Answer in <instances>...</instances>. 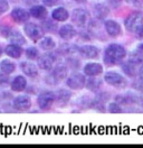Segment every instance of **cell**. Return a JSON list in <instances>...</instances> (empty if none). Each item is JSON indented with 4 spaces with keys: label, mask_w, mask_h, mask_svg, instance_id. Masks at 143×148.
<instances>
[{
    "label": "cell",
    "mask_w": 143,
    "mask_h": 148,
    "mask_svg": "<svg viewBox=\"0 0 143 148\" xmlns=\"http://www.w3.org/2000/svg\"><path fill=\"white\" fill-rule=\"evenodd\" d=\"M126 57V49L120 44H111L104 53V62L106 65L113 66L123 62Z\"/></svg>",
    "instance_id": "1"
},
{
    "label": "cell",
    "mask_w": 143,
    "mask_h": 148,
    "mask_svg": "<svg viewBox=\"0 0 143 148\" xmlns=\"http://www.w3.org/2000/svg\"><path fill=\"white\" fill-rule=\"evenodd\" d=\"M72 20L73 23L80 28H87L92 23L91 15L86 9L76 8L72 12Z\"/></svg>",
    "instance_id": "2"
},
{
    "label": "cell",
    "mask_w": 143,
    "mask_h": 148,
    "mask_svg": "<svg viewBox=\"0 0 143 148\" xmlns=\"http://www.w3.org/2000/svg\"><path fill=\"white\" fill-rule=\"evenodd\" d=\"M142 25H143V14L141 11H134L132 14H130L124 20L125 28L129 32H131V33H135Z\"/></svg>",
    "instance_id": "3"
},
{
    "label": "cell",
    "mask_w": 143,
    "mask_h": 148,
    "mask_svg": "<svg viewBox=\"0 0 143 148\" xmlns=\"http://www.w3.org/2000/svg\"><path fill=\"white\" fill-rule=\"evenodd\" d=\"M67 74H68V69L64 65H59L55 67L53 72L46 77V82L50 85H56L62 82L63 80H65L67 77Z\"/></svg>",
    "instance_id": "4"
},
{
    "label": "cell",
    "mask_w": 143,
    "mask_h": 148,
    "mask_svg": "<svg viewBox=\"0 0 143 148\" xmlns=\"http://www.w3.org/2000/svg\"><path fill=\"white\" fill-rule=\"evenodd\" d=\"M104 81L107 84H110L111 86L116 88V89H124L127 85L126 82V79H125L123 75H121L120 73H116V72H107L104 75Z\"/></svg>",
    "instance_id": "5"
},
{
    "label": "cell",
    "mask_w": 143,
    "mask_h": 148,
    "mask_svg": "<svg viewBox=\"0 0 143 148\" xmlns=\"http://www.w3.org/2000/svg\"><path fill=\"white\" fill-rule=\"evenodd\" d=\"M24 30L27 36L34 42H38L42 37H44V29L34 23H27L24 27Z\"/></svg>",
    "instance_id": "6"
},
{
    "label": "cell",
    "mask_w": 143,
    "mask_h": 148,
    "mask_svg": "<svg viewBox=\"0 0 143 148\" xmlns=\"http://www.w3.org/2000/svg\"><path fill=\"white\" fill-rule=\"evenodd\" d=\"M85 82H86V77L84 74L80 73H74L69 75L66 80V84L67 86L72 89V90H82L85 86Z\"/></svg>",
    "instance_id": "7"
},
{
    "label": "cell",
    "mask_w": 143,
    "mask_h": 148,
    "mask_svg": "<svg viewBox=\"0 0 143 148\" xmlns=\"http://www.w3.org/2000/svg\"><path fill=\"white\" fill-rule=\"evenodd\" d=\"M54 102H55V93L50 92V91H45V92L40 93L37 99V103H38L39 108L43 110L50 109Z\"/></svg>",
    "instance_id": "8"
},
{
    "label": "cell",
    "mask_w": 143,
    "mask_h": 148,
    "mask_svg": "<svg viewBox=\"0 0 143 148\" xmlns=\"http://www.w3.org/2000/svg\"><path fill=\"white\" fill-rule=\"evenodd\" d=\"M38 67L44 71H50L53 69L54 63H55V56L52 54H44L42 56H38L37 58Z\"/></svg>",
    "instance_id": "9"
},
{
    "label": "cell",
    "mask_w": 143,
    "mask_h": 148,
    "mask_svg": "<svg viewBox=\"0 0 143 148\" xmlns=\"http://www.w3.org/2000/svg\"><path fill=\"white\" fill-rule=\"evenodd\" d=\"M78 53L82 57L84 58H89V60H94L98 57V51L97 47L93 46V45H84L82 47H78Z\"/></svg>",
    "instance_id": "10"
},
{
    "label": "cell",
    "mask_w": 143,
    "mask_h": 148,
    "mask_svg": "<svg viewBox=\"0 0 143 148\" xmlns=\"http://www.w3.org/2000/svg\"><path fill=\"white\" fill-rule=\"evenodd\" d=\"M104 27H105L107 34L112 37H118L122 34V28L120 26V24L114 21V20H111V19L105 20Z\"/></svg>",
    "instance_id": "11"
},
{
    "label": "cell",
    "mask_w": 143,
    "mask_h": 148,
    "mask_svg": "<svg viewBox=\"0 0 143 148\" xmlns=\"http://www.w3.org/2000/svg\"><path fill=\"white\" fill-rule=\"evenodd\" d=\"M3 37H7L9 40L12 44H17V45H22L26 43L25 37L22 36V34L18 30H12V29H8L3 33Z\"/></svg>",
    "instance_id": "12"
},
{
    "label": "cell",
    "mask_w": 143,
    "mask_h": 148,
    "mask_svg": "<svg viewBox=\"0 0 143 148\" xmlns=\"http://www.w3.org/2000/svg\"><path fill=\"white\" fill-rule=\"evenodd\" d=\"M14 106L19 111L28 110L31 107V99L28 95H18L14 100Z\"/></svg>",
    "instance_id": "13"
},
{
    "label": "cell",
    "mask_w": 143,
    "mask_h": 148,
    "mask_svg": "<svg viewBox=\"0 0 143 148\" xmlns=\"http://www.w3.org/2000/svg\"><path fill=\"white\" fill-rule=\"evenodd\" d=\"M11 18L18 24H22V23L28 21V19L30 18V15L27 10L22 8H15L11 11Z\"/></svg>",
    "instance_id": "14"
},
{
    "label": "cell",
    "mask_w": 143,
    "mask_h": 148,
    "mask_svg": "<svg viewBox=\"0 0 143 148\" xmlns=\"http://www.w3.org/2000/svg\"><path fill=\"white\" fill-rule=\"evenodd\" d=\"M58 34H59L61 38H63V39L71 40V39H73L74 37L77 35V32H76V29L73 27L72 25L67 24V25H64V26H62V27L59 28Z\"/></svg>",
    "instance_id": "15"
},
{
    "label": "cell",
    "mask_w": 143,
    "mask_h": 148,
    "mask_svg": "<svg viewBox=\"0 0 143 148\" xmlns=\"http://www.w3.org/2000/svg\"><path fill=\"white\" fill-rule=\"evenodd\" d=\"M84 73L87 76H98L103 73V66L98 63H87L84 66Z\"/></svg>",
    "instance_id": "16"
},
{
    "label": "cell",
    "mask_w": 143,
    "mask_h": 148,
    "mask_svg": "<svg viewBox=\"0 0 143 148\" xmlns=\"http://www.w3.org/2000/svg\"><path fill=\"white\" fill-rule=\"evenodd\" d=\"M27 86V80L22 75H18L16 76L12 82H11V90L15 92H21L26 89Z\"/></svg>",
    "instance_id": "17"
},
{
    "label": "cell",
    "mask_w": 143,
    "mask_h": 148,
    "mask_svg": "<svg viewBox=\"0 0 143 148\" xmlns=\"http://www.w3.org/2000/svg\"><path fill=\"white\" fill-rule=\"evenodd\" d=\"M22 48L17 45V44H9L5 47V53L9 56V57H12V58H19L20 56L22 55Z\"/></svg>",
    "instance_id": "18"
},
{
    "label": "cell",
    "mask_w": 143,
    "mask_h": 148,
    "mask_svg": "<svg viewBox=\"0 0 143 148\" xmlns=\"http://www.w3.org/2000/svg\"><path fill=\"white\" fill-rule=\"evenodd\" d=\"M20 69L24 73L29 77H36L38 75V69L35 64L29 63V62H22L20 64Z\"/></svg>",
    "instance_id": "19"
},
{
    "label": "cell",
    "mask_w": 143,
    "mask_h": 148,
    "mask_svg": "<svg viewBox=\"0 0 143 148\" xmlns=\"http://www.w3.org/2000/svg\"><path fill=\"white\" fill-rule=\"evenodd\" d=\"M52 17L56 21H66L69 18V12L64 7H58L54 9V11L52 12Z\"/></svg>",
    "instance_id": "20"
},
{
    "label": "cell",
    "mask_w": 143,
    "mask_h": 148,
    "mask_svg": "<svg viewBox=\"0 0 143 148\" xmlns=\"http://www.w3.org/2000/svg\"><path fill=\"white\" fill-rule=\"evenodd\" d=\"M71 92L67 90H59L58 92L55 94V101L57 102L58 106H65L71 100Z\"/></svg>",
    "instance_id": "21"
},
{
    "label": "cell",
    "mask_w": 143,
    "mask_h": 148,
    "mask_svg": "<svg viewBox=\"0 0 143 148\" xmlns=\"http://www.w3.org/2000/svg\"><path fill=\"white\" fill-rule=\"evenodd\" d=\"M29 15L34 18L37 19H44L47 16V9L45 8L44 6H40V5H36L33 6L30 10H29Z\"/></svg>",
    "instance_id": "22"
},
{
    "label": "cell",
    "mask_w": 143,
    "mask_h": 148,
    "mask_svg": "<svg viewBox=\"0 0 143 148\" xmlns=\"http://www.w3.org/2000/svg\"><path fill=\"white\" fill-rule=\"evenodd\" d=\"M94 15L97 19L103 20L110 15V9L107 6L103 5V3H97L94 6Z\"/></svg>",
    "instance_id": "23"
},
{
    "label": "cell",
    "mask_w": 143,
    "mask_h": 148,
    "mask_svg": "<svg viewBox=\"0 0 143 148\" xmlns=\"http://www.w3.org/2000/svg\"><path fill=\"white\" fill-rule=\"evenodd\" d=\"M85 86L89 89V91L96 92L102 86V80L97 79L96 76H89V79L86 80V82H85Z\"/></svg>",
    "instance_id": "24"
},
{
    "label": "cell",
    "mask_w": 143,
    "mask_h": 148,
    "mask_svg": "<svg viewBox=\"0 0 143 148\" xmlns=\"http://www.w3.org/2000/svg\"><path fill=\"white\" fill-rule=\"evenodd\" d=\"M39 46L44 51H52L56 46V43L52 37H42L39 40Z\"/></svg>",
    "instance_id": "25"
},
{
    "label": "cell",
    "mask_w": 143,
    "mask_h": 148,
    "mask_svg": "<svg viewBox=\"0 0 143 148\" xmlns=\"http://www.w3.org/2000/svg\"><path fill=\"white\" fill-rule=\"evenodd\" d=\"M0 70H1L2 73L8 75V74H11L16 70V65L9 60H3V61L0 62Z\"/></svg>",
    "instance_id": "26"
},
{
    "label": "cell",
    "mask_w": 143,
    "mask_h": 148,
    "mask_svg": "<svg viewBox=\"0 0 143 148\" xmlns=\"http://www.w3.org/2000/svg\"><path fill=\"white\" fill-rule=\"evenodd\" d=\"M25 54H26V56L29 60H36L39 56V52H38V49L36 47H29V48L26 49Z\"/></svg>",
    "instance_id": "27"
},
{
    "label": "cell",
    "mask_w": 143,
    "mask_h": 148,
    "mask_svg": "<svg viewBox=\"0 0 143 148\" xmlns=\"http://www.w3.org/2000/svg\"><path fill=\"white\" fill-rule=\"evenodd\" d=\"M107 110L110 111L111 113H122L123 112V109L121 108V106L118 103H116V102L110 103L108 107H107Z\"/></svg>",
    "instance_id": "28"
},
{
    "label": "cell",
    "mask_w": 143,
    "mask_h": 148,
    "mask_svg": "<svg viewBox=\"0 0 143 148\" xmlns=\"http://www.w3.org/2000/svg\"><path fill=\"white\" fill-rule=\"evenodd\" d=\"M62 51L66 54H74L76 52H78V47L73 44H66L62 47Z\"/></svg>",
    "instance_id": "29"
},
{
    "label": "cell",
    "mask_w": 143,
    "mask_h": 148,
    "mask_svg": "<svg viewBox=\"0 0 143 148\" xmlns=\"http://www.w3.org/2000/svg\"><path fill=\"white\" fill-rule=\"evenodd\" d=\"M9 9V3L6 0H0V16Z\"/></svg>",
    "instance_id": "30"
},
{
    "label": "cell",
    "mask_w": 143,
    "mask_h": 148,
    "mask_svg": "<svg viewBox=\"0 0 143 148\" xmlns=\"http://www.w3.org/2000/svg\"><path fill=\"white\" fill-rule=\"evenodd\" d=\"M44 30H47V32H55L56 30V25L55 24H52V21H46L44 24Z\"/></svg>",
    "instance_id": "31"
},
{
    "label": "cell",
    "mask_w": 143,
    "mask_h": 148,
    "mask_svg": "<svg viewBox=\"0 0 143 148\" xmlns=\"http://www.w3.org/2000/svg\"><path fill=\"white\" fill-rule=\"evenodd\" d=\"M62 0H43V3H44L46 7H54V6H57Z\"/></svg>",
    "instance_id": "32"
},
{
    "label": "cell",
    "mask_w": 143,
    "mask_h": 148,
    "mask_svg": "<svg viewBox=\"0 0 143 148\" xmlns=\"http://www.w3.org/2000/svg\"><path fill=\"white\" fill-rule=\"evenodd\" d=\"M6 75H7V74L1 72V74H0V85H7V84H8L9 79Z\"/></svg>",
    "instance_id": "33"
},
{
    "label": "cell",
    "mask_w": 143,
    "mask_h": 148,
    "mask_svg": "<svg viewBox=\"0 0 143 148\" xmlns=\"http://www.w3.org/2000/svg\"><path fill=\"white\" fill-rule=\"evenodd\" d=\"M135 33H136V35H138V38H140V39H143V25L140 28H139V29H138Z\"/></svg>",
    "instance_id": "34"
},
{
    "label": "cell",
    "mask_w": 143,
    "mask_h": 148,
    "mask_svg": "<svg viewBox=\"0 0 143 148\" xmlns=\"http://www.w3.org/2000/svg\"><path fill=\"white\" fill-rule=\"evenodd\" d=\"M139 75H140V79H141V81L143 82V63L141 64L140 69H139Z\"/></svg>",
    "instance_id": "35"
},
{
    "label": "cell",
    "mask_w": 143,
    "mask_h": 148,
    "mask_svg": "<svg viewBox=\"0 0 143 148\" xmlns=\"http://www.w3.org/2000/svg\"><path fill=\"white\" fill-rule=\"evenodd\" d=\"M138 52H140L141 54H143V43L139 46V48H138Z\"/></svg>",
    "instance_id": "36"
},
{
    "label": "cell",
    "mask_w": 143,
    "mask_h": 148,
    "mask_svg": "<svg viewBox=\"0 0 143 148\" xmlns=\"http://www.w3.org/2000/svg\"><path fill=\"white\" fill-rule=\"evenodd\" d=\"M77 3H86V0H74Z\"/></svg>",
    "instance_id": "37"
},
{
    "label": "cell",
    "mask_w": 143,
    "mask_h": 148,
    "mask_svg": "<svg viewBox=\"0 0 143 148\" xmlns=\"http://www.w3.org/2000/svg\"><path fill=\"white\" fill-rule=\"evenodd\" d=\"M108 1H111V2H113V3H118V2H121V1H123V0H108Z\"/></svg>",
    "instance_id": "38"
},
{
    "label": "cell",
    "mask_w": 143,
    "mask_h": 148,
    "mask_svg": "<svg viewBox=\"0 0 143 148\" xmlns=\"http://www.w3.org/2000/svg\"><path fill=\"white\" fill-rule=\"evenodd\" d=\"M2 52H3V48L0 46V56H1V54H2Z\"/></svg>",
    "instance_id": "39"
}]
</instances>
